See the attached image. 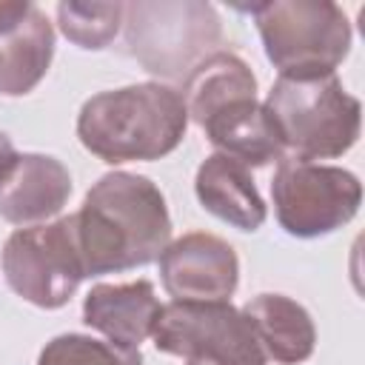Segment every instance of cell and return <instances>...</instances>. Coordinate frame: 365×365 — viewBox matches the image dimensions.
Masks as SVG:
<instances>
[{"label":"cell","instance_id":"6da1fadb","mask_svg":"<svg viewBox=\"0 0 365 365\" xmlns=\"http://www.w3.org/2000/svg\"><path fill=\"white\" fill-rule=\"evenodd\" d=\"M86 277L148 265L171 242V217L163 191L143 174H103L74 214Z\"/></svg>","mask_w":365,"mask_h":365},{"label":"cell","instance_id":"7a4b0ae2","mask_svg":"<svg viewBox=\"0 0 365 365\" xmlns=\"http://www.w3.org/2000/svg\"><path fill=\"white\" fill-rule=\"evenodd\" d=\"M188 128L182 94L163 83H137L88 97L77 137L103 163H148L171 154Z\"/></svg>","mask_w":365,"mask_h":365},{"label":"cell","instance_id":"3957f363","mask_svg":"<svg viewBox=\"0 0 365 365\" xmlns=\"http://www.w3.org/2000/svg\"><path fill=\"white\" fill-rule=\"evenodd\" d=\"M297 160L342 157L359 140L362 106L334 74L277 77L262 103Z\"/></svg>","mask_w":365,"mask_h":365},{"label":"cell","instance_id":"277c9868","mask_svg":"<svg viewBox=\"0 0 365 365\" xmlns=\"http://www.w3.org/2000/svg\"><path fill=\"white\" fill-rule=\"evenodd\" d=\"M123 23L128 54L160 77H188L222 40L217 9L200 0H134Z\"/></svg>","mask_w":365,"mask_h":365},{"label":"cell","instance_id":"5b68a950","mask_svg":"<svg viewBox=\"0 0 365 365\" xmlns=\"http://www.w3.org/2000/svg\"><path fill=\"white\" fill-rule=\"evenodd\" d=\"M265 57L279 77L334 74L351 51V23L328 0H271L248 6Z\"/></svg>","mask_w":365,"mask_h":365},{"label":"cell","instance_id":"8992f818","mask_svg":"<svg viewBox=\"0 0 365 365\" xmlns=\"http://www.w3.org/2000/svg\"><path fill=\"white\" fill-rule=\"evenodd\" d=\"M271 200L279 225L299 240L334 234L362 205V182L339 165L282 157L271 180Z\"/></svg>","mask_w":365,"mask_h":365},{"label":"cell","instance_id":"52a82bcc","mask_svg":"<svg viewBox=\"0 0 365 365\" xmlns=\"http://www.w3.org/2000/svg\"><path fill=\"white\" fill-rule=\"evenodd\" d=\"M3 274L26 302L46 311L63 308L86 279L74 214L17 228L3 245Z\"/></svg>","mask_w":365,"mask_h":365},{"label":"cell","instance_id":"ba28073f","mask_svg":"<svg viewBox=\"0 0 365 365\" xmlns=\"http://www.w3.org/2000/svg\"><path fill=\"white\" fill-rule=\"evenodd\" d=\"M157 351L214 362V365H265V351L248 317L231 302H177L160 305L151 328Z\"/></svg>","mask_w":365,"mask_h":365},{"label":"cell","instance_id":"9c48e42d","mask_svg":"<svg viewBox=\"0 0 365 365\" xmlns=\"http://www.w3.org/2000/svg\"><path fill=\"white\" fill-rule=\"evenodd\" d=\"M157 262L163 288L177 302H228L240 282L237 251L205 231L168 242Z\"/></svg>","mask_w":365,"mask_h":365},{"label":"cell","instance_id":"30bf717a","mask_svg":"<svg viewBox=\"0 0 365 365\" xmlns=\"http://www.w3.org/2000/svg\"><path fill=\"white\" fill-rule=\"evenodd\" d=\"M71 197L68 168L48 154H20L0 185V217L29 228L60 214Z\"/></svg>","mask_w":365,"mask_h":365},{"label":"cell","instance_id":"8fae6325","mask_svg":"<svg viewBox=\"0 0 365 365\" xmlns=\"http://www.w3.org/2000/svg\"><path fill=\"white\" fill-rule=\"evenodd\" d=\"M157 314L160 302L148 279L123 285L100 282L83 299V322L125 351H140V342L151 336Z\"/></svg>","mask_w":365,"mask_h":365},{"label":"cell","instance_id":"7c38bea8","mask_svg":"<svg viewBox=\"0 0 365 365\" xmlns=\"http://www.w3.org/2000/svg\"><path fill=\"white\" fill-rule=\"evenodd\" d=\"M208 143L217 154L234 157L242 165H268L285 157L282 137L268 114V108L257 97L234 100L225 108L214 111L202 125Z\"/></svg>","mask_w":365,"mask_h":365},{"label":"cell","instance_id":"4fadbf2b","mask_svg":"<svg viewBox=\"0 0 365 365\" xmlns=\"http://www.w3.org/2000/svg\"><path fill=\"white\" fill-rule=\"evenodd\" d=\"M194 191L205 211H211L214 217H220L222 222L240 231H257L265 222L268 208L257 191V182L248 165H242L234 157L225 154L205 157L197 168Z\"/></svg>","mask_w":365,"mask_h":365},{"label":"cell","instance_id":"5bb4252c","mask_svg":"<svg viewBox=\"0 0 365 365\" xmlns=\"http://www.w3.org/2000/svg\"><path fill=\"white\" fill-rule=\"evenodd\" d=\"M242 314L254 325V334L265 351L279 365H299L314 354L317 328L311 314L285 294H259L245 302Z\"/></svg>","mask_w":365,"mask_h":365},{"label":"cell","instance_id":"9a60e30c","mask_svg":"<svg viewBox=\"0 0 365 365\" xmlns=\"http://www.w3.org/2000/svg\"><path fill=\"white\" fill-rule=\"evenodd\" d=\"M54 57V29L48 17L31 6V11L9 31L0 34V94L23 97L48 71Z\"/></svg>","mask_w":365,"mask_h":365},{"label":"cell","instance_id":"2e32d148","mask_svg":"<svg viewBox=\"0 0 365 365\" xmlns=\"http://www.w3.org/2000/svg\"><path fill=\"white\" fill-rule=\"evenodd\" d=\"M257 97V77L242 57L234 51H214L185 77V111L202 125L214 111L225 108L234 100Z\"/></svg>","mask_w":365,"mask_h":365},{"label":"cell","instance_id":"e0dca14e","mask_svg":"<svg viewBox=\"0 0 365 365\" xmlns=\"http://www.w3.org/2000/svg\"><path fill=\"white\" fill-rule=\"evenodd\" d=\"M125 17V3H80V0H63L57 6V26L60 31L80 48L97 51L106 48L120 23Z\"/></svg>","mask_w":365,"mask_h":365},{"label":"cell","instance_id":"ac0fdd59","mask_svg":"<svg viewBox=\"0 0 365 365\" xmlns=\"http://www.w3.org/2000/svg\"><path fill=\"white\" fill-rule=\"evenodd\" d=\"M37 365H143V356L86 334H60L46 342Z\"/></svg>","mask_w":365,"mask_h":365},{"label":"cell","instance_id":"d6986e66","mask_svg":"<svg viewBox=\"0 0 365 365\" xmlns=\"http://www.w3.org/2000/svg\"><path fill=\"white\" fill-rule=\"evenodd\" d=\"M29 11H31L29 0H0V34L14 29Z\"/></svg>","mask_w":365,"mask_h":365},{"label":"cell","instance_id":"ffe728a7","mask_svg":"<svg viewBox=\"0 0 365 365\" xmlns=\"http://www.w3.org/2000/svg\"><path fill=\"white\" fill-rule=\"evenodd\" d=\"M17 157H20V154L14 151V143L9 140V134L0 131V185H3V180L9 177V171L14 168Z\"/></svg>","mask_w":365,"mask_h":365},{"label":"cell","instance_id":"44dd1931","mask_svg":"<svg viewBox=\"0 0 365 365\" xmlns=\"http://www.w3.org/2000/svg\"><path fill=\"white\" fill-rule=\"evenodd\" d=\"M188 365H214V362H200V359H188Z\"/></svg>","mask_w":365,"mask_h":365}]
</instances>
